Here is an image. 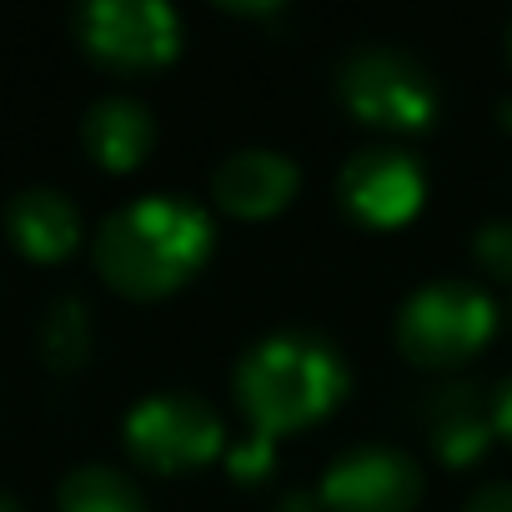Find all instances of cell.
I'll return each mask as SVG.
<instances>
[{
  "instance_id": "obj_9",
  "label": "cell",
  "mask_w": 512,
  "mask_h": 512,
  "mask_svg": "<svg viewBox=\"0 0 512 512\" xmlns=\"http://www.w3.org/2000/svg\"><path fill=\"white\" fill-rule=\"evenodd\" d=\"M302 186V171L292 156L282 151H267V146H246V151H231L216 176H211V196L221 201V211L231 216H246V221H262V216H277Z\"/></svg>"
},
{
  "instance_id": "obj_14",
  "label": "cell",
  "mask_w": 512,
  "mask_h": 512,
  "mask_svg": "<svg viewBox=\"0 0 512 512\" xmlns=\"http://www.w3.org/2000/svg\"><path fill=\"white\" fill-rule=\"evenodd\" d=\"M41 357L51 372H81L91 362V312L81 297H56L41 317Z\"/></svg>"
},
{
  "instance_id": "obj_10",
  "label": "cell",
  "mask_w": 512,
  "mask_h": 512,
  "mask_svg": "<svg viewBox=\"0 0 512 512\" xmlns=\"http://www.w3.org/2000/svg\"><path fill=\"white\" fill-rule=\"evenodd\" d=\"M6 236L31 262H66L81 246V211L56 186H26L6 201Z\"/></svg>"
},
{
  "instance_id": "obj_12",
  "label": "cell",
  "mask_w": 512,
  "mask_h": 512,
  "mask_svg": "<svg viewBox=\"0 0 512 512\" xmlns=\"http://www.w3.org/2000/svg\"><path fill=\"white\" fill-rule=\"evenodd\" d=\"M427 432H432V447L452 467H462V462H472L487 447V437L497 432V422L482 407V392L477 387L452 382V387H442V392L427 397Z\"/></svg>"
},
{
  "instance_id": "obj_19",
  "label": "cell",
  "mask_w": 512,
  "mask_h": 512,
  "mask_svg": "<svg viewBox=\"0 0 512 512\" xmlns=\"http://www.w3.org/2000/svg\"><path fill=\"white\" fill-rule=\"evenodd\" d=\"M0 512H26V507H21V502L6 492V487H0Z\"/></svg>"
},
{
  "instance_id": "obj_17",
  "label": "cell",
  "mask_w": 512,
  "mask_h": 512,
  "mask_svg": "<svg viewBox=\"0 0 512 512\" xmlns=\"http://www.w3.org/2000/svg\"><path fill=\"white\" fill-rule=\"evenodd\" d=\"M492 422H497V432L512 442V377L502 382V392L492 397Z\"/></svg>"
},
{
  "instance_id": "obj_13",
  "label": "cell",
  "mask_w": 512,
  "mask_h": 512,
  "mask_svg": "<svg viewBox=\"0 0 512 512\" xmlns=\"http://www.w3.org/2000/svg\"><path fill=\"white\" fill-rule=\"evenodd\" d=\"M56 507L61 512H146V492L121 467L86 462V467H71L61 477Z\"/></svg>"
},
{
  "instance_id": "obj_20",
  "label": "cell",
  "mask_w": 512,
  "mask_h": 512,
  "mask_svg": "<svg viewBox=\"0 0 512 512\" xmlns=\"http://www.w3.org/2000/svg\"><path fill=\"white\" fill-rule=\"evenodd\" d=\"M507 61H512V21H507Z\"/></svg>"
},
{
  "instance_id": "obj_6",
  "label": "cell",
  "mask_w": 512,
  "mask_h": 512,
  "mask_svg": "<svg viewBox=\"0 0 512 512\" xmlns=\"http://www.w3.org/2000/svg\"><path fill=\"white\" fill-rule=\"evenodd\" d=\"M71 31L106 71H156L181 51V21L161 0H91L71 16Z\"/></svg>"
},
{
  "instance_id": "obj_4",
  "label": "cell",
  "mask_w": 512,
  "mask_h": 512,
  "mask_svg": "<svg viewBox=\"0 0 512 512\" xmlns=\"http://www.w3.org/2000/svg\"><path fill=\"white\" fill-rule=\"evenodd\" d=\"M492 327H497L492 297L477 292L472 282L442 277V282L417 287L402 302V312H397V347L417 367H457L477 347H487Z\"/></svg>"
},
{
  "instance_id": "obj_1",
  "label": "cell",
  "mask_w": 512,
  "mask_h": 512,
  "mask_svg": "<svg viewBox=\"0 0 512 512\" xmlns=\"http://www.w3.org/2000/svg\"><path fill=\"white\" fill-rule=\"evenodd\" d=\"M211 256V216L186 196H136L96 231V272L131 302L186 287Z\"/></svg>"
},
{
  "instance_id": "obj_18",
  "label": "cell",
  "mask_w": 512,
  "mask_h": 512,
  "mask_svg": "<svg viewBox=\"0 0 512 512\" xmlns=\"http://www.w3.org/2000/svg\"><path fill=\"white\" fill-rule=\"evenodd\" d=\"M317 502L322 497H312V492H292V497L277 502V512H317Z\"/></svg>"
},
{
  "instance_id": "obj_5",
  "label": "cell",
  "mask_w": 512,
  "mask_h": 512,
  "mask_svg": "<svg viewBox=\"0 0 512 512\" xmlns=\"http://www.w3.org/2000/svg\"><path fill=\"white\" fill-rule=\"evenodd\" d=\"M126 452L161 477L206 467L211 457H221L226 447V422L221 412L196 397V392H151L126 412Z\"/></svg>"
},
{
  "instance_id": "obj_11",
  "label": "cell",
  "mask_w": 512,
  "mask_h": 512,
  "mask_svg": "<svg viewBox=\"0 0 512 512\" xmlns=\"http://www.w3.org/2000/svg\"><path fill=\"white\" fill-rule=\"evenodd\" d=\"M86 156L106 171H136L156 146V121L136 96H101L81 121Z\"/></svg>"
},
{
  "instance_id": "obj_2",
  "label": "cell",
  "mask_w": 512,
  "mask_h": 512,
  "mask_svg": "<svg viewBox=\"0 0 512 512\" xmlns=\"http://www.w3.org/2000/svg\"><path fill=\"white\" fill-rule=\"evenodd\" d=\"M236 402L256 442L322 422L347 397V357L317 332H272L236 362Z\"/></svg>"
},
{
  "instance_id": "obj_15",
  "label": "cell",
  "mask_w": 512,
  "mask_h": 512,
  "mask_svg": "<svg viewBox=\"0 0 512 512\" xmlns=\"http://www.w3.org/2000/svg\"><path fill=\"white\" fill-rule=\"evenodd\" d=\"M472 256L492 282H512V221H487L472 231Z\"/></svg>"
},
{
  "instance_id": "obj_16",
  "label": "cell",
  "mask_w": 512,
  "mask_h": 512,
  "mask_svg": "<svg viewBox=\"0 0 512 512\" xmlns=\"http://www.w3.org/2000/svg\"><path fill=\"white\" fill-rule=\"evenodd\" d=\"M462 512H512V482H487V487H477Z\"/></svg>"
},
{
  "instance_id": "obj_8",
  "label": "cell",
  "mask_w": 512,
  "mask_h": 512,
  "mask_svg": "<svg viewBox=\"0 0 512 512\" xmlns=\"http://www.w3.org/2000/svg\"><path fill=\"white\" fill-rule=\"evenodd\" d=\"M317 497L327 512H412L422 502V472L402 447L362 442L332 457Z\"/></svg>"
},
{
  "instance_id": "obj_7",
  "label": "cell",
  "mask_w": 512,
  "mask_h": 512,
  "mask_svg": "<svg viewBox=\"0 0 512 512\" xmlns=\"http://www.w3.org/2000/svg\"><path fill=\"white\" fill-rule=\"evenodd\" d=\"M337 196L352 221L387 231L422 211L427 171L407 146H362L357 156H347V166L337 176Z\"/></svg>"
},
{
  "instance_id": "obj_3",
  "label": "cell",
  "mask_w": 512,
  "mask_h": 512,
  "mask_svg": "<svg viewBox=\"0 0 512 512\" xmlns=\"http://www.w3.org/2000/svg\"><path fill=\"white\" fill-rule=\"evenodd\" d=\"M342 106L377 131H422L432 126L442 96L432 71L397 46H357L337 61Z\"/></svg>"
}]
</instances>
